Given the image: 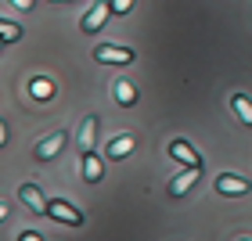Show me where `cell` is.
Masks as SVG:
<instances>
[{
    "label": "cell",
    "mask_w": 252,
    "mask_h": 241,
    "mask_svg": "<svg viewBox=\"0 0 252 241\" xmlns=\"http://www.w3.org/2000/svg\"><path fill=\"white\" fill-rule=\"evenodd\" d=\"M94 58L101 65H130L133 51L130 47H116V43H101V47H94Z\"/></svg>",
    "instance_id": "obj_2"
},
{
    "label": "cell",
    "mask_w": 252,
    "mask_h": 241,
    "mask_svg": "<svg viewBox=\"0 0 252 241\" xmlns=\"http://www.w3.org/2000/svg\"><path fill=\"white\" fill-rule=\"evenodd\" d=\"M231 108H234V116L242 119L245 126H252V101L245 94H231Z\"/></svg>",
    "instance_id": "obj_13"
},
{
    "label": "cell",
    "mask_w": 252,
    "mask_h": 241,
    "mask_svg": "<svg viewBox=\"0 0 252 241\" xmlns=\"http://www.w3.org/2000/svg\"><path fill=\"white\" fill-rule=\"evenodd\" d=\"M54 4H68V0H54Z\"/></svg>",
    "instance_id": "obj_21"
},
{
    "label": "cell",
    "mask_w": 252,
    "mask_h": 241,
    "mask_svg": "<svg viewBox=\"0 0 252 241\" xmlns=\"http://www.w3.org/2000/svg\"><path fill=\"white\" fill-rule=\"evenodd\" d=\"M18 241H43V238H40V234H32V231H26V234H22Z\"/></svg>",
    "instance_id": "obj_18"
},
{
    "label": "cell",
    "mask_w": 252,
    "mask_h": 241,
    "mask_svg": "<svg viewBox=\"0 0 252 241\" xmlns=\"http://www.w3.org/2000/svg\"><path fill=\"white\" fill-rule=\"evenodd\" d=\"M18 198L26 202L32 212L47 216V202H43V194H40V187H36V183H22V187H18Z\"/></svg>",
    "instance_id": "obj_8"
},
{
    "label": "cell",
    "mask_w": 252,
    "mask_h": 241,
    "mask_svg": "<svg viewBox=\"0 0 252 241\" xmlns=\"http://www.w3.org/2000/svg\"><path fill=\"white\" fill-rule=\"evenodd\" d=\"M169 155H173L184 169H202V155L194 151L188 141H173V144H169Z\"/></svg>",
    "instance_id": "obj_5"
},
{
    "label": "cell",
    "mask_w": 252,
    "mask_h": 241,
    "mask_svg": "<svg viewBox=\"0 0 252 241\" xmlns=\"http://www.w3.org/2000/svg\"><path fill=\"white\" fill-rule=\"evenodd\" d=\"M4 144H7V126L0 122V148H4Z\"/></svg>",
    "instance_id": "obj_19"
},
{
    "label": "cell",
    "mask_w": 252,
    "mask_h": 241,
    "mask_svg": "<svg viewBox=\"0 0 252 241\" xmlns=\"http://www.w3.org/2000/svg\"><path fill=\"white\" fill-rule=\"evenodd\" d=\"M133 137L130 133H119V137H112V141H108V148H105V155L108 158H126V155H130L133 151Z\"/></svg>",
    "instance_id": "obj_9"
},
{
    "label": "cell",
    "mask_w": 252,
    "mask_h": 241,
    "mask_svg": "<svg viewBox=\"0 0 252 241\" xmlns=\"http://www.w3.org/2000/svg\"><path fill=\"white\" fill-rule=\"evenodd\" d=\"M79 173H83V180H87V183H97V180H101V173H105V169H101V158H97L94 151H83Z\"/></svg>",
    "instance_id": "obj_10"
},
{
    "label": "cell",
    "mask_w": 252,
    "mask_h": 241,
    "mask_svg": "<svg viewBox=\"0 0 252 241\" xmlns=\"http://www.w3.org/2000/svg\"><path fill=\"white\" fill-rule=\"evenodd\" d=\"M65 141H68V137H65L62 130H58V133H47V137H43V141L36 144V151H32V155H36V162H51L54 155H62Z\"/></svg>",
    "instance_id": "obj_4"
},
{
    "label": "cell",
    "mask_w": 252,
    "mask_h": 241,
    "mask_svg": "<svg viewBox=\"0 0 252 241\" xmlns=\"http://www.w3.org/2000/svg\"><path fill=\"white\" fill-rule=\"evenodd\" d=\"M202 177V169H184V173H177L169 180V198H184V194L194 187V180Z\"/></svg>",
    "instance_id": "obj_6"
},
{
    "label": "cell",
    "mask_w": 252,
    "mask_h": 241,
    "mask_svg": "<svg viewBox=\"0 0 252 241\" xmlns=\"http://www.w3.org/2000/svg\"><path fill=\"white\" fill-rule=\"evenodd\" d=\"M18 40H22V26L0 18V43H18Z\"/></svg>",
    "instance_id": "obj_14"
},
{
    "label": "cell",
    "mask_w": 252,
    "mask_h": 241,
    "mask_svg": "<svg viewBox=\"0 0 252 241\" xmlns=\"http://www.w3.org/2000/svg\"><path fill=\"white\" fill-rule=\"evenodd\" d=\"M108 15H112V0H97V4L79 18V29H83V32H97L108 22Z\"/></svg>",
    "instance_id": "obj_1"
},
{
    "label": "cell",
    "mask_w": 252,
    "mask_h": 241,
    "mask_svg": "<svg viewBox=\"0 0 252 241\" xmlns=\"http://www.w3.org/2000/svg\"><path fill=\"white\" fill-rule=\"evenodd\" d=\"M94 133H97V119L87 116L83 126H79V148H83V151H94Z\"/></svg>",
    "instance_id": "obj_12"
},
{
    "label": "cell",
    "mask_w": 252,
    "mask_h": 241,
    "mask_svg": "<svg viewBox=\"0 0 252 241\" xmlns=\"http://www.w3.org/2000/svg\"><path fill=\"white\" fill-rule=\"evenodd\" d=\"M130 7H133V0H112V11H116V15H126Z\"/></svg>",
    "instance_id": "obj_16"
},
{
    "label": "cell",
    "mask_w": 252,
    "mask_h": 241,
    "mask_svg": "<svg viewBox=\"0 0 252 241\" xmlns=\"http://www.w3.org/2000/svg\"><path fill=\"white\" fill-rule=\"evenodd\" d=\"M11 4H15L18 11H29V7H32V0H11Z\"/></svg>",
    "instance_id": "obj_17"
},
{
    "label": "cell",
    "mask_w": 252,
    "mask_h": 241,
    "mask_svg": "<svg viewBox=\"0 0 252 241\" xmlns=\"http://www.w3.org/2000/svg\"><path fill=\"white\" fill-rule=\"evenodd\" d=\"M238 241H249V238H238Z\"/></svg>",
    "instance_id": "obj_22"
},
{
    "label": "cell",
    "mask_w": 252,
    "mask_h": 241,
    "mask_svg": "<svg viewBox=\"0 0 252 241\" xmlns=\"http://www.w3.org/2000/svg\"><path fill=\"white\" fill-rule=\"evenodd\" d=\"M112 97H116L123 108H130L133 101H137V87L130 83V79H116V87H112Z\"/></svg>",
    "instance_id": "obj_11"
},
{
    "label": "cell",
    "mask_w": 252,
    "mask_h": 241,
    "mask_svg": "<svg viewBox=\"0 0 252 241\" xmlns=\"http://www.w3.org/2000/svg\"><path fill=\"white\" fill-rule=\"evenodd\" d=\"M4 220H7V205L0 202V223H4Z\"/></svg>",
    "instance_id": "obj_20"
},
{
    "label": "cell",
    "mask_w": 252,
    "mask_h": 241,
    "mask_svg": "<svg viewBox=\"0 0 252 241\" xmlns=\"http://www.w3.org/2000/svg\"><path fill=\"white\" fill-rule=\"evenodd\" d=\"M216 191H220V194H249V191H252V183H249L245 177L223 173V177H216Z\"/></svg>",
    "instance_id": "obj_7"
},
{
    "label": "cell",
    "mask_w": 252,
    "mask_h": 241,
    "mask_svg": "<svg viewBox=\"0 0 252 241\" xmlns=\"http://www.w3.org/2000/svg\"><path fill=\"white\" fill-rule=\"evenodd\" d=\"M47 216L65 223V227H83V212H79L76 205H68V202H47Z\"/></svg>",
    "instance_id": "obj_3"
},
{
    "label": "cell",
    "mask_w": 252,
    "mask_h": 241,
    "mask_svg": "<svg viewBox=\"0 0 252 241\" xmlns=\"http://www.w3.org/2000/svg\"><path fill=\"white\" fill-rule=\"evenodd\" d=\"M32 94H36L40 101H47L54 94V87H51V79H32Z\"/></svg>",
    "instance_id": "obj_15"
}]
</instances>
